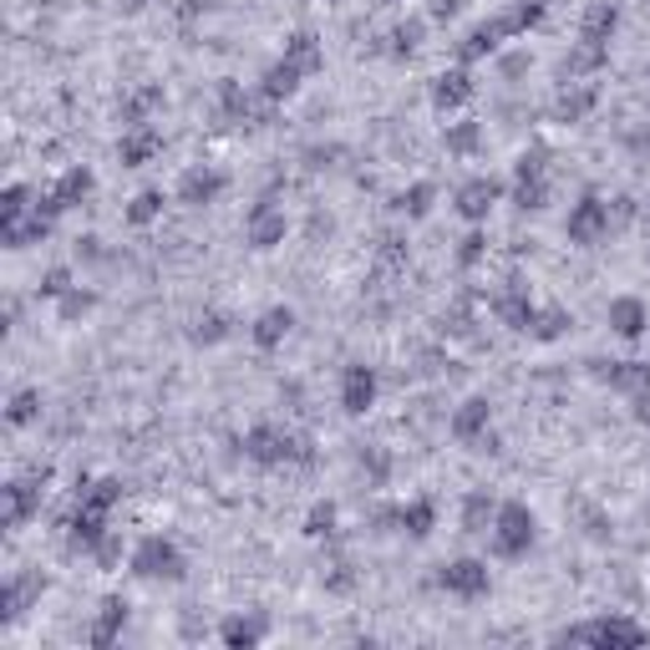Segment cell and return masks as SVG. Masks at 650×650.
Instances as JSON below:
<instances>
[{
	"instance_id": "6da1fadb",
	"label": "cell",
	"mask_w": 650,
	"mask_h": 650,
	"mask_svg": "<svg viewBox=\"0 0 650 650\" xmlns=\"http://www.w3.org/2000/svg\"><path fill=\"white\" fill-rule=\"evenodd\" d=\"M554 640H564V646H590V650H640L650 640V630L636 615H625V610H605V615H590V621L559 630Z\"/></svg>"
},
{
	"instance_id": "7a4b0ae2",
	"label": "cell",
	"mask_w": 650,
	"mask_h": 650,
	"mask_svg": "<svg viewBox=\"0 0 650 650\" xmlns=\"http://www.w3.org/2000/svg\"><path fill=\"white\" fill-rule=\"evenodd\" d=\"M533 544H539V514H533L523 498H503L498 514H493V529H488L493 559H503V564L529 559Z\"/></svg>"
},
{
	"instance_id": "3957f363",
	"label": "cell",
	"mask_w": 650,
	"mask_h": 650,
	"mask_svg": "<svg viewBox=\"0 0 650 650\" xmlns=\"http://www.w3.org/2000/svg\"><path fill=\"white\" fill-rule=\"evenodd\" d=\"M128 575L143 579V585H183L189 579V554L168 533H143L128 549Z\"/></svg>"
},
{
	"instance_id": "277c9868",
	"label": "cell",
	"mask_w": 650,
	"mask_h": 650,
	"mask_svg": "<svg viewBox=\"0 0 650 650\" xmlns=\"http://www.w3.org/2000/svg\"><path fill=\"white\" fill-rule=\"evenodd\" d=\"M244 458L254 468H285V462H311V443L296 437L285 422H254L244 432Z\"/></svg>"
},
{
	"instance_id": "5b68a950",
	"label": "cell",
	"mask_w": 650,
	"mask_h": 650,
	"mask_svg": "<svg viewBox=\"0 0 650 650\" xmlns=\"http://www.w3.org/2000/svg\"><path fill=\"white\" fill-rule=\"evenodd\" d=\"M432 585H437L447 600L478 605V600H488V594H493V569H488V559H478V554H458V559L437 564Z\"/></svg>"
},
{
	"instance_id": "8992f818",
	"label": "cell",
	"mask_w": 650,
	"mask_h": 650,
	"mask_svg": "<svg viewBox=\"0 0 650 650\" xmlns=\"http://www.w3.org/2000/svg\"><path fill=\"white\" fill-rule=\"evenodd\" d=\"M610 234H615V208H610V198H600L594 189H585L575 204H569L564 239H569V244H579V250H594V244H605Z\"/></svg>"
},
{
	"instance_id": "52a82bcc",
	"label": "cell",
	"mask_w": 650,
	"mask_h": 650,
	"mask_svg": "<svg viewBox=\"0 0 650 650\" xmlns=\"http://www.w3.org/2000/svg\"><path fill=\"white\" fill-rule=\"evenodd\" d=\"M447 432L453 443L478 447V453H498V437H493V401L488 397H462L447 417Z\"/></svg>"
},
{
	"instance_id": "ba28073f",
	"label": "cell",
	"mask_w": 650,
	"mask_h": 650,
	"mask_svg": "<svg viewBox=\"0 0 650 650\" xmlns=\"http://www.w3.org/2000/svg\"><path fill=\"white\" fill-rule=\"evenodd\" d=\"M92 189H97V178H92V168H87V162H67V168H61V173H57V183H51V189H46V193H36V208H41V214H51V219H57V214H67V208L87 204V198H92Z\"/></svg>"
},
{
	"instance_id": "9c48e42d",
	"label": "cell",
	"mask_w": 650,
	"mask_h": 650,
	"mask_svg": "<svg viewBox=\"0 0 650 650\" xmlns=\"http://www.w3.org/2000/svg\"><path fill=\"white\" fill-rule=\"evenodd\" d=\"M285 234H290V219H285V208L265 193V198L244 214V244H250L254 254H269L285 244Z\"/></svg>"
},
{
	"instance_id": "30bf717a",
	"label": "cell",
	"mask_w": 650,
	"mask_h": 650,
	"mask_svg": "<svg viewBox=\"0 0 650 650\" xmlns=\"http://www.w3.org/2000/svg\"><path fill=\"white\" fill-rule=\"evenodd\" d=\"M503 193H508V183L493 173H473V178H462L458 193H453V208H458L468 224H488V214L503 204Z\"/></svg>"
},
{
	"instance_id": "8fae6325",
	"label": "cell",
	"mask_w": 650,
	"mask_h": 650,
	"mask_svg": "<svg viewBox=\"0 0 650 650\" xmlns=\"http://www.w3.org/2000/svg\"><path fill=\"white\" fill-rule=\"evenodd\" d=\"M376 397H382V376H376V366H366V361H346V371H340V412L366 417L371 407H376Z\"/></svg>"
},
{
	"instance_id": "7c38bea8",
	"label": "cell",
	"mask_w": 650,
	"mask_h": 650,
	"mask_svg": "<svg viewBox=\"0 0 650 650\" xmlns=\"http://www.w3.org/2000/svg\"><path fill=\"white\" fill-rule=\"evenodd\" d=\"M224 189H229V173H224V168H214V162H193L189 173L178 178L173 198L183 208H208V204H219L224 198Z\"/></svg>"
},
{
	"instance_id": "4fadbf2b",
	"label": "cell",
	"mask_w": 650,
	"mask_h": 650,
	"mask_svg": "<svg viewBox=\"0 0 650 650\" xmlns=\"http://www.w3.org/2000/svg\"><path fill=\"white\" fill-rule=\"evenodd\" d=\"M503 41H514V31H508V21H503V11H498V15H488V21H478V26H468V36L458 41V67L498 57Z\"/></svg>"
},
{
	"instance_id": "5bb4252c",
	"label": "cell",
	"mask_w": 650,
	"mask_h": 650,
	"mask_svg": "<svg viewBox=\"0 0 650 650\" xmlns=\"http://www.w3.org/2000/svg\"><path fill=\"white\" fill-rule=\"evenodd\" d=\"M376 523H397L407 539H432V529H437V503L428 498V493H417V498H407V503H397V508H382L376 514Z\"/></svg>"
},
{
	"instance_id": "9a60e30c",
	"label": "cell",
	"mask_w": 650,
	"mask_h": 650,
	"mask_svg": "<svg viewBox=\"0 0 650 650\" xmlns=\"http://www.w3.org/2000/svg\"><path fill=\"white\" fill-rule=\"evenodd\" d=\"M269 640V615L265 610H234L219 621V646L229 650H254Z\"/></svg>"
},
{
	"instance_id": "2e32d148",
	"label": "cell",
	"mask_w": 650,
	"mask_h": 650,
	"mask_svg": "<svg viewBox=\"0 0 650 650\" xmlns=\"http://www.w3.org/2000/svg\"><path fill=\"white\" fill-rule=\"evenodd\" d=\"M605 325H610V336H621V340H646L650 336V305L640 296H615L605 305Z\"/></svg>"
},
{
	"instance_id": "e0dca14e",
	"label": "cell",
	"mask_w": 650,
	"mask_h": 650,
	"mask_svg": "<svg viewBox=\"0 0 650 650\" xmlns=\"http://www.w3.org/2000/svg\"><path fill=\"white\" fill-rule=\"evenodd\" d=\"M46 478H15V483H5V529H21V523H31V518L41 514V493H46Z\"/></svg>"
},
{
	"instance_id": "ac0fdd59",
	"label": "cell",
	"mask_w": 650,
	"mask_h": 650,
	"mask_svg": "<svg viewBox=\"0 0 650 650\" xmlns=\"http://www.w3.org/2000/svg\"><path fill=\"white\" fill-rule=\"evenodd\" d=\"M533 305H539V300L529 296V285H523V280H503L498 296H493V315H498L508 330H523V336H529Z\"/></svg>"
},
{
	"instance_id": "d6986e66",
	"label": "cell",
	"mask_w": 650,
	"mask_h": 650,
	"mask_svg": "<svg viewBox=\"0 0 650 650\" xmlns=\"http://www.w3.org/2000/svg\"><path fill=\"white\" fill-rule=\"evenodd\" d=\"M478 97V82L468 67H447V72L432 76V107L437 112H458V107H468Z\"/></svg>"
},
{
	"instance_id": "ffe728a7",
	"label": "cell",
	"mask_w": 650,
	"mask_h": 650,
	"mask_svg": "<svg viewBox=\"0 0 650 650\" xmlns=\"http://www.w3.org/2000/svg\"><path fill=\"white\" fill-rule=\"evenodd\" d=\"M290 330H296V305H265L250 325V340L260 351H280L285 340H290Z\"/></svg>"
},
{
	"instance_id": "44dd1931",
	"label": "cell",
	"mask_w": 650,
	"mask_h": 650,
	"mask_svg": "<svg viewBox=\"0 0 650 650\" xmlns=\"http://www.w3.org/2000/svg\"><path fill=\"white\" fill-rule=\"evenodd\" d=\"M107 533H112V514H97V508H87V503H76L72 518H67V544L82 549V554H92Z\"/></svg>"
},
{
	"instance_id": "7402d4cb",
	"label": "cell",
	"mask_w": 650,
	"mask_h": 650,
	"mask_svg": "<svg viewBox=\"0 0 650 650\" xmlns=\"http://www.w3.org/2000/svg\"><path fill=\"white\" fill-rule=\"evenodd\" d=\"M162 153V133L153 128V122H137V128H122L118 137V158L122 168H148L153 158Z\"/></svg>"
},
{
	"instance_id": "603a6c76",
	"label": "cell",
	"mask_w": 650,
	"mask_h": 650,
	"mask_svg": "<svg viewBox=\"0 0 650 650\" xmlns=\"http://www.w3.org/2000/svg\"><path fill=\"white\" fill-rule=\"evenodd\" d=\"M590 366H594V382H605L610 392H625V397L650 386V361H636V356L630 361H590Z\"/></svg>"
},
{
	"instance_id": "cb8c5ba5",
	"label": "cell",
	"mask_w": 650,
	"mask_h": 650,
	"mask_svg": "<svg viewBox=\"0 0 650 650\" xmlns=\"http://www.w3.org/2000/svg\"><path fill=\"white\" fill-rule=\"evenodd\" d=\"M621 31V5L615 0H590L585 15H579V41L590 46H610V36Z\"/></svg>"
},
{
	"instance_id": "d4e9b609",
	"label": "cell",
	"mask_w": 650,
	"mask_h": 650,
	"mask_svg": "<svg viewBox=\"0 0 650 650\" xmlns=\"http://www.w3.org/2000/svg\"><path fill=\"white\" fill-rule=\"evenodd\" d=\"M296 72H305V76H315L325 67V46H321V36H315L311 26H300V31H290L285 36V51H280Z\"/></svg>"
},
{
	"instance_id": "484cf974",
	"label": "cell",
	"mask_w": 650,
	"mask_h": 650,
	"mask_svg": "<svg viewBox=\"0 0 650 650\" xmlns=\"http://www.w3.org/2000/svg\"><path fill=\"white\" fill-rule=\"evenodd\" d=\"M122 625H128V600H122V594H107L103 610H97V621H92V630H87V646H97V650L118 646Z\"/></svg>"
},
{
	"instance_id": "4316f807",
	"label": "cell",
	"mask_w": 650,
	"mask_h": 650,
	"mask_svg": "<svg viewBox=\"0 0 650 650\" xmlns=\"http://www.w3.org/2000/svg\"><path fill=\"white\" fill-rule=\"evenodd\" d=\"M498 503L503 498H493V493H488V488H468V493H462V533H488L493 529V514H498Z\"/></svg>"
},
{
	"instance_id": "83f0119b",
	"label": "cell",
	"mask_w": 650,
	"mask_h": 650,
	"mask_svg": "<svg viewBox=\"0 0 650 650\" xmlns=\"http://www.w3.org/2000/svg\"><path fill=\"white\" fill-rule=\"evenodd\" d=\"M432 198H437V183L432 178H417V183H407V189L392 198V214H401V219H428L432 214Z\"/></svg>"
},
{
	"instance_id": "f1b7e54d",
	"label": "cell",
	"mask_w": 650,
	"mask_h": 650,
	"mask_svg": "<svg viewBox=\"0 0 650 650\" xmlns=\"http://www.w3.org/2000/svg\"><path fill=\"white\" fill-rule=\"evenodd\" d=\"M234 336V321L224 311H204V315H193V325H189V340L193 346H219V340H229Z\"/></svg>"
},
{
	"instance_id": "f546056e",
	"label": "cell",
	"mask_w": 650,
	"mask_h": 650,
	"mask_svg": "<svg viewBox=\"0 0 650 650\" xmlns=\"http://www.w3.org/2000/svg\"><path fill=\"white\" fill-rule=\"evenodd\" d=\"M443 143L453 158H478L483 153V122H447Z\"/></svg>"
},
{
	"instance_id": "4dcf8cb0",
	"label": "cell",
	"mask_w": 650,
	"mask_h": 650,
	"mask_svg": "<svg viewBox=\"0 0 650 650\" xmlns=\"http://www.w3.org/2000/svg\"><path fill=\"white\" fill-rule=\"evenodd\" d=\"M300 82H305V72H296V67H290V61H275V67H269L265 72V82H260V92H265L269 103H280V97H296L300 92Z\"/></svg>"
},
{
	"instance_id": "1f68e13d",
	"label": "cell",
	"mask_w": 650,
	"mask_h": 650,
	"mask_svg": "<svg viewBox=\"0 0 650 650\" xmlns=\"http://www.w3.org/2000/svg\"><path fill=\"white\" fill-rule=\"evenodd\" d=\"M305 539H336V529H340V508L330 498H315L311 508H305Z\"/></svg>"
},
{
	"instance_id": "d6a6232c",
	"label": "cell",
	"mask_w": 650,
	"mask_h": 650,
	"mask_svg": "<svg viewBox=\"0 0 650 650\" xmlns=\"http://www.w3.org/2000/svg\"><path fill=\"white\" fill-rule=\"evenodd\" d=\"M564 330H569V311L564 305H533V321H529V336L533 340H559Z\"/></svg>"
},
{
	"instance_id": "836d02e7",
	"label": "cell",
	"mask_w": 650,
	"mask_h": 650,
	"mask_svg": "<svg viewBox=\"0 0 650 650\" xmlns=\"http://www.w3.org/2000/svg\"><path fill=\"white\" fill-rule=\"evenodd\" d=\"M5 422L11 428H36L41 422V386H21L11 397V407H5Z\"/></svg>"
},
{
	"instance_id": "e575fe53",
	"label": "cell",
	"mask_w": 650,
	"mask_h": 650,
	"mask_svg": "<svg viewBox=\"0 0 650 650\" xmlns=\"http://www.w3.org/2000/svg\"><path fill=\"white\" fill-rule=\"evenodd\" d=\"M162 208H168L162 189H143V193L133 198V204H128V214H122V219L133 224V229H148V224H158V219H162Z\"/></svg>"
},
{
	"instance_id": "d590c367",
	"label": "cell",
	"mask_w": 650,
	"mask_h": 650,
	"mask_svg": "<svg viewBox=\"0 0 650 650\" xmlns=\"http://www.w3.org/2000/svg\"><path fill=\"white\" fill-rule=\"evenodd\" d=\"M518 214H539L549 204V178H514V189H508Z\"/></svg>"
},
{
	"instance_id": "8d00e7d4",
	"label": "cell",
	"mask_w": 650,
	"mask_h": 650,
	"mask_svg": "<svg viewBox=\"0 0 650 650\" xmlns=\"http://www.w3.org/2000/svg\"><path fill=\"white\" fill-rule=\"evenodd\" d=\"M92 311H97V290H82V285H72V290L57 300V321H61V325L87 321Z\"/></svg>"
},
{
	"instance_id": "74e56055",
	"label": "cell",
	"mask_w": 650,
	"mask_h": 650,
	"mask_svg": "<svg viewBox=\"0 0 650 650\" xmlns=\"http://www.w3.org/2000/svg\"><path fill=\"white\" fill-rule=\"evenodd\" d=\"M488 260V229L483 224H468V234L458 239V269H478Z\"/></svg>"
},
{
	"instance_id": "f35d334b",
	"label": "cell",
	"mask_w": 650,
	"mask_h": 650,
	"mask_svg": "<svg viewBox=\"0 0 650 650\" xmlns=\"http://www.w3.org/2000/svg\"><path fill=\"white\" fill-rule=\"evenodd\" d=\"M31 198H36V193H31V183H11V189L0 193V224H15V219H26L31 208Z\"/></svg>"
},
{
	"instance_id": "ab89813d",
	"label": "cell",
	"mask_w": 650,
	"mask_h": 650,
	"mask_svg": "<svg viewBox=\"0 0 650 650\" xmlns=\"http://www.w3.org/2000/svg\"><path fill=\"white\" fill-rule=\"evenodd\" d=\"M594 107V87H575V92H559V103H554V118L559 122H579L585 112Z\"/></svg>"
},
{
	"instance_id": "60d3db41",
	"label": "cell",
	"mask_w": 650,
	"mask_h": 650,
	"mask_svg": "<svg viewBox=\"0 0 650 650\" xmlns=\"http://www.w3.org/2000/svg\"><path fill=\"white\" fill-rule=\"evenodd\" d=\"M422 31H428V21H422V15H412V21L392 26V57H412L417 46H422Z\"/></svg>"
},
{
	"instance_id": "b9f144b4",
	"label": "cell",
	"mask_w": 650,
	"mask_h": 650,
	"mask_svg": "<svg viewBox=\"0 0 650 650\" xmlns=\"http://www.w3.org/2000/svg\"><path fill=\"white\" fill-rule=\"evenodd\" d=\"M219 112L224 118H234V122L250 118V92L239 87V82H229V76L219 82Z\"/></svg>"
},
{
	"instance_id": "7bdbcfd3",
	"label": "cell",
	"mask_w": 650,
	"mask_h": 650,
	"mask_svg": "<svg viewBox=\"0 0 650 650\" xmlns=\"http://www.w3.org/2000/svg\"><path fill=\"white\" fill-rule=\"evenodd\" d=\"M72 285H76L72 265H51V269H46V275H41V285H36V296H41V300H51V305H57V300L67 296Z\"/></svg>"
},
{
	"instance_id": "ee69618b",
	"label": "cell",
	"mask_w": 650,
	"mask_h": 650,
	"mask_svg": "<svg viewBox=\"0 0 650 650\" xmlns=\"http://www.w3.org/2000/svg\"><path fill=\"white\" fill-rule=\"evenodd\" d=\"M610 61V46H590V41H579L575 46V57L564 61V72L579 76V72H594V67H605Z\"/></svg>"
},
{
	"instance_id": "f6af8a7d",
	"label": "cell",
	"mask_w": 650,
	"mask_h": 650,
	"mask_svg": "<svg viewBox=\"0 0 650 650\" xmlns=\"http://www.w3.org/2000/svg\"><path fill=\"white\" fill-rule=\"evenodd\" d=\"M356 468L371 478V488H382L386 478H392V458H386L382 447H361V453H356Z\"/></svg>"
},
{
	"instance_id": "bcb514c9",
	"label": "cell",
	"mask_w": 650,
	"mask_h": 650,
	"mask_svg": "<svg viewBox=\"0 0 650 650\" xmlns=\"http://www.w3.org/2000/svg\"><path fill=\"white\" fill-rule=\"evenodd\" d=\"M514 178H549V148L544 143H529L514 162Z\"/></svg>"
},
{
	"instance_id": "7dc6e473",
	"label": "cell",
	"mask_w": 650,
	"mask_h": 650,
	"mask_svg": "<svg viewBox=\"0 0 650 650\" xmlns=\"http://www.w3.org/2000/svg\"><path fill=\"white\" fill-rule=\"evenodd\" d=\"M321 585H325L330 594H351V590H356L351 559H336V564H330V575H321Z\"/></svg>"
},
{
	"instance_id": "c3c4849f",
	"label": "cell",
	"mask_w": 650,
	"mask_h": 650,
	"mask_svg": "<svg viewBox=\"0 0 650 650\" xmlns=\"http://www.w3.org/2000/svg\"><path fill=\"white\" fill-rule=\"evenodd\" d=\"M92 559H97V564H103V569H112V564H122V533H118V529H112V533H107V539H103V544H97V549H92Z\"/></svg>"
},
{
	"instance_id": "681fc988",
	"label": "cell",
	"mask_w": 650,
	"mask_h": 650,
	"mask_svg": "<svg viewBox=\"0 0 650 650\" xmlns=\"http://www.w3.org/2000/svg\"><path fill=\"white\" fill-rule=\"evenodd\" d=\"M630 422H636V428H650V386L646 392H630Z\"/></svg>"
},
{
	"instance_id": "f907efd6",
	"label": "cell",
	"mask_w": 650,
	"mask_h": 650,
	"mask_svg": "<svg viewBox=\"0 0 650 650\" xmlns=\"http://www.w3.org/2000/svg\"><path fill=\"white\" fill-rule=\"evenodd\" d=\"M468 11V0H432V21H458Z\"/></svg>"
},
{
	"instance_id": "816d5d0a",
	"label": "cell",
	"mask_w": 650,
	"mask_h": 650,
	"mask_svg": "<svg viewBox=\"0 0 650 650\" xmlns=\"http://www.w3.org/2000/svg\"><path fill=\"white\" fill-rule=\"evenodd\" d=\"M529 67H533V61L523 57V51H514V57H503V76H508V82H514V76H523Z\"/></svg>"
},
{
	"instance_id": "f5cc1de1",
	"label": "cell",
	"mask_w": 650,
	"mask_h": 650,
	"mask_svg": "<svg viewBox=\"0 0 650 650\" xmlns=\"http://www.w3.org/2000/svg\"><path fill=\"white\" fill-rule=\"evenodd\" d=\"M97 254H103V239H76V260H97Z\"/></svg>"
},
{
	"instance_id": "db71d44e",
	"label": "cell",
	"mask_w": 650,
	"mask_h": 650,
	"mask_svg": "<svg viewBox=\"0 0 650 650\" xmlns=\"http://www.w3.org/2000/svg\"><path fill=\"white\" fill-rule=\"evenodd\" d=\"M143 5H148V0H122V11H143Z\"/></svg>"
},
{
	"instance_id": "11a10c76",
	"label": "cell",
	"mask_w": 650,
	"mask_h": 650,
	"mask_svg": "<svg viewBox=\"0 0 650 650\" xmlns=\"http://www.w3.org/2000/svg\"><path fill=\"white\" fill-rule=\"evenodd\" d=\"M376 5H397V0H376Z\"/></svg>"
}]
</instances>
